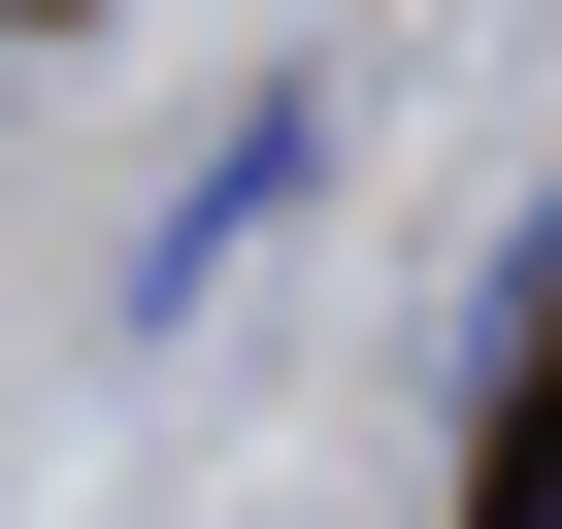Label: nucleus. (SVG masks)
<instances>
[{
    "instance_id": "obj_1",
    "label": "nucleus",
    "mask_w": 562,
    "mask_h": 529,
    "mask_svg": "<svg viewBox=\"0 0 562 529\" xmlns=\"http://www.w3.org/2000/svg\"><path fill=\"white\" fill-rule=\"evenodd\" d=\"M265 199H299V100H265V133H199V166H166V232H133V331H199V299H232V232H265Z\"/></svg>"
},
{
    "instance_id": "obj_2",
    "label": "nucleus",
    "mask_w": 562,
    "mask_h": 529,
    "mask_svg": "<svg viewBox=\"0 0 562 529\" xmlns=\"http://www.w3.org/2000/svg\"><path fill=\"white\" fill-rule=\"evenodd\" d=\"M496 529H562V397H529V463H496Z\"/></svg>"
}]
</instances>
